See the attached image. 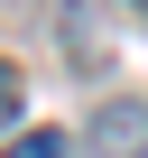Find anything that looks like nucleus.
I'll use <instances>...</instances> for the list:
<instances>
[{
    "label": "nucleus",
    "mask_w": 148,
    "mask_h": 158,
    "mask_svg": "<svg viewBox=\"0 0 148 158\" xmlns=\"http://www.w3.org/2000/svg\"><path fill=\"white\" fill-rule=\"evenodd\" d=\"M84 158H148V102H111L84 139Z\"/></svg>",
    "instance_id": "obj_1"
},
{
    "label": "nucleus",
    "mask_w": 148,
    "mask_h": 158,
    "mask_svg": "<svg viewBox=\"0 0 148 158\" xmlns=\"http://www.w3.org/2000/svg\"><path fill=\"white\" fill-rule=\"evenodd\" d=\"M0 158H65V139H56V130H28V139H10Z\"/></svg>",
    "instance_id": "obj_2"
},
{
    "label": "nucleus",
    "mask_w": 148,
    "mask_h": 158,
    "mask_svg": "<svg viewBox=\"0 0 148 158\" xmlns=\"http://www.w3.org/2000/svg\"><path fill=\"white\" fill-rule=\"evenodd\" d=\"M19 102H28V84H19V65H0V130L19 121Z\"/></svg>",
    "instance_id": "obj_3"
},
{
    "label": "nucleus",
    "mask_w": 148,
    "mask_h": 158,
    "mask_svg": "<svg viewBox=\"0 0 148 158\" xmlns=\"http://www.w3.org/2000/svg\"><path fill=\"white\" fill-rule=\"evenodd\" d=\"M130 10H139V19H148V0H130Z\"/></svg>",
    "instance_id": "obj_4"
}]
</instances>
